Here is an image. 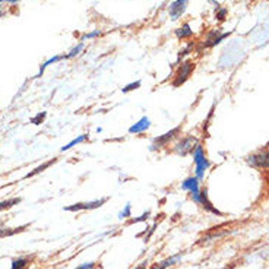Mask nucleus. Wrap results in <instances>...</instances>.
I'll use <instances>...</instances> for the list:
<instances>
[{
    "mask_svg": "<svg viewBox=\"0 0 269 269\" xmlns=\"http://www.w3.org/2000/svg\"><path fill=\"white\" fill-rule=\"evenodd\" d=\"M130 216H132V205L127 203V205L125 206V209L119 212V218H120V219H126V218H130Z\"/></svg>",
    "mask_w": 269,
    "mask_h": 269,
    "instance_id": "nucleus-20",
    "label": "nucleus"
},
{
    "mask_svg": "<svg viewBox=\"0 0 269 269\" xmlns=\"http://www.w3.org/2000/svg\"><path fill=\"white\" fill-rule=\"evenodd\" d=\"M227 14H228V12H227V9H225V8H218V6H216L215 17H216V19H218V21H221V22H222V21H225Z\"/></svg>",
    "mask_w": 269,
    "mask_h": 269,
    "instance_id": "nucleus-23",
    "label": "nucleus"
},
{
    "mask_svg": "<svg viewBox=\"0 0 269 269\" xmlns=\"http://www.w3.org/2000/svg\"><path fill=\"white\" fill-rule=\"evenodd\" d=\"M3 17V9H2V6H0V18Z\"/></svg>",
    "mask_w": 269,
    "mask_h": 269,
    "instance_id": "nucleus-28",
    "label": "nucleus"
},
{
    "mask_svg": "<svg viewBox=\"0 0 269 269\" xmlns=\"http://www.w3.org/2000/svg\"><path fill=\"white\" fill-rule=\"evenodd\" d=\"M180 187H181V190H186L190 195L199 193L200 192V181H199V179L196 176H189V177H186L181 181V186Z\"/></svg>",
    "mask_w": 269,
    "mask_h": 269,
    "instance_id": "nucleus-9",
    "label": "nucleus"
},
{
    "mask_svg": "<svg viewBox=\"0 0 269 269\" xmlns=\"http://www.w3.org/2000/svg\"><path fill=\"white\" fill-rule=\"evenodd\" d=\"M146 266H148V260H143V262H142L141 265H138L135 269H146Z\"/></svg>",
    "mask_w": 269,
    "mask_h": 269,
    "instance_id": "nucleus-27",
    "label": "nucleus"
},
{
    "mask_svg": "<svg viewBox=\"0 0 269 269\" xmlns=\"http://www.w3.org/2000/svg\"><path fill=\"white\" fill-rule=\"evenodd\" d=\"M21 202L19 197H12V199H8V200H2L0 202V211H5V209H9L15 205H18Z\"/></svg>",
    "mask_w": 269,
    "mask_h": 269,
    "instance_id": "nucleus-17",
    "label": "nucleus"
},
{
    "mask_svg": "<svg viewBox=\"0 0 269 269\" xmlns=\"http://www.w3.org/2000/svg\"><path fill=\"white\" fill-rule=\"evenodd\" d=\"M141 81H136V82H132V84H129V85H126L125 88H122V92L123 94H127V92H130V91H135V90H138V88H141Z\"/></svg>",
    "mask_w": 269,
    "mask_h": 269,
    "instance_id": "nucleus-22",
    "label": "nucleus"
},
{
    "mask_svg": "<svg viewBox=\"0 0 269 269\" xmlns=\"http://www.w3.org/2000/svg\"><path fill=\"white\" fill-rule=\"evenodd\" d=\"M266 146H269V143H268V145H266Z\"/></svg>",
    "mask_w": 269,
    "mask_h": 269,
    "instance_id": "nucleus-29",
    "label": "nucleus"
},
{
    "mask_svg": "<svg viewBox=\"0 0 269 269\" xmlns=\"http://www.w3.org/2000/svg\"><path fill=\"white\" fill-rule=\"evenodd\" d=\"M22 228H24V227H21V228H15V230H9V228H0V238H2V237H8V235H14V234H17V233H19Z\"/></svg>",
    "mask_w": 269,
    "mask_h": 269,
    "instance_id": "nucleus-21",
    "label": "nucleus"
},
{
    "mask_svg": "<svg viewBox=\"0 0 269 269\" xmlns=\"http://www.w3.org/2000/svg\"><path fill=\"white\" fill-rule=\"evenodd\" d=\"M107 200H108V197H101V199H95V200H91V202H79V203H73V205H71V206H66L65 211H68V212L91 211V209L101 208Z\"/></svg>",
    "mask_w": 269,
    "mask_h": 269,
    "instance_id": "nucleus-6",
    "label": "nucleus"
},
{
    "mask_svg": "<svg viewBox=\"0 0 269 269\" xmlns=\"http://www.w3.org/2000/svg\"><path fill=\"white\" fill-rule=\"evenodd\" d=\"M149 215H151V211H146V212H143L141 216H136V218H130L129 221H127V225H132V224H138V222H142V221H146L148 218H149Z\"/></svg>",
    "mask_w": 269,
    "mask_h": 269,
    "instance_id": "nucleus-18",
    "label": "nucleus"
},
{
    "mask_svg": "<svg viewBox=\"0 0 269 269\" xmlns=\"http://www.w3.org/2000/svg\"><path fill=\"white\" fill-rule=\"evenodd\" d=\"M230 33H221L219 30H212L206 34L205 40H203V46L211 49V47H215L216 44H219L225 37H228Z\"/></svg>",
    "mask_w": 269,
    "mask_h": 269,
    "instance_id": "nucleus-8",
    "label": "nucleus"
},
{
    "mask_svg": "<svg viewBox=\"0 0 269 269\" xmlns=\"http://www.w3.org/2000/svg\"><path fill=\"white\" fill-rule=\"evenodd\" d=\"M84 47H85V44H84V43H79L78 46H75V47H73L68 54H66V57H68V59H72V57L78 56V54L84 50Z\"/></svg>",
    "mask_w": 269,
    "mask_h": 269,
    "instance_id": "nucleus-19",
    "label": "nucleus"
},
{
    "mask_svg": "<svg viewBox=\"0 0 269 269\" xmlns=\"http://www.w3.org/2000/svg\"><path fill=\"white\" fill-rule=\"evenodd\" d=\"M90 139V136L87 135V133H84V135H79L78 138H75V139H72L69 143H66L65 146H62V152H65V151H69L71 148H73V146H76V145H79V143H84V142H87Z\"/></svg>",
    "mask_w": 269,
    "mask_h": 269,
    "instance_id": "nucleus-14",
    "label": "nucleus"
},
{
    "mask_svg": "<svg viewBox=\"0 0 269 269\" xmlns=\"http://www.w3.org/2000/svg\"><path fill=\"white\" fill-rule=\"evenodd\" d=\"M30 265V259L28 257H18L12 260V268L11 269H25Z\"/></svg>",
    "mask_w": 269,
    "mask_h": 269,
    "instance_id": "nucleus-15",
    "label": "nucleus"
},
{
    "mask_svg": "<svg viewBox=\"0 0 269 269\" xmlns=\"http://www.w3.org/2000/svg\"><path fill=\"white\" fill-rule=\"evenodd\" d=\"M56 162V160H50V161H47V162H44L43 165H40V167H37L34 171H31V173H28L27 176H25V179H30V177H34V176H37L38 173H41V171H44L46 168H49L50 165H53Z\"/></svg>",
    "mask_w": 269,
    "mask_h": 269,
    "instance_id": "nucleus-16",
    "label": "nucleus"
},
{
    "mask_svg": "<svg viewBox=\"0 0 269 269\" xmlns=\"http://www.w3.org/2000/svg\"><path fill=\"white\" fill-rule=\"evenodd\" d=\"M95 266H97V263H95V262H85V263H82V265L76 266L75 269H95Z\"/></svg>",
    "mask_w": 269,
    "mask_h": 269,
    "instance_id": "nucleus-25",
    "label": "nucleus"
},
{
    "mask_svg": "<svg viewBox=\"0 0 269 269\" xmlns=\"http://www.w3.org/2000/svg\"><path fill=\"white\" fill-rule=\"evenodd\" d=\"M187 6H189V0H174V2H171L168 5V15H170V18L173 21L180 19L184 15Z\"/></svg>",
    "mask_w": 269,
    "mask_h": 269,
    "instance_id": "nucleus-7",
    "label": "nucleus"
},
{
    "mask_svg": "<svg viewBox=\"0 0 269 269\" xmlns=\"http://www.w3.org/2000/svg\"><path fill=\"white\" fill-rule=\"evenodd\" d=\"M149 127H151V119L146 117V116H143V117H141L136 123H133V125L129 127L127 132H129L130 135H139V133L146 132Z\"/></svg>",
    "mask_w": 269,
    "mask_h": 269,
    "instance_id": "nucleus-10",
    "label": "nucleus"
},
{
    "mask_svg": "<svg viewBox=\"0 0 269 269\" xmlns=\"http://www.w3.org/2000/svg\"><path fill=\"white\" fill-rule=\"evenodd\" d=\"M199 205H202L205 211H208V212H211V214H215V215H218V216H222V212L218 211V209L212 205V202L209 200V197H208V190H206V189H200V200H199Z\"/></svg>",
    "mask_w": 269,
    "mask_h": 269,
    "instance_id": "nucleus-11",
    "label": "nucleus"
},
{
    "mask_svg": "<svg viewBox=\"0 0 269 269\" xmlns=\"http://www.w3.org/2000/svg\"><path fill=\"white\" fill-rule=\"evenodd\" d=\"M247 162L249 165H251L253 168L257 170H268L269 168V148L266 146L265 149L247 157Z\"/></svg>",
    "mask_w": 269,
    "mask_h": 269,
    "instance_id": "nucleus-5",
    "label": "nucleus"
},
{
    "mask_svg": "<svg viewBox=\"0 0 269 269\" xmlns=\"http://www.w3.org/2000/svg\"><path fill=\"white\" fill-rule=\"evenodd\" d=\"M21 0H0V3H11V5H15V3H19Z\"/></svg>",
    "mask_w": 269,
    "mask_h": 269,
    "instance_id": "nucleus-26",
    "label": "nucleus"
},
{
    "mask_svg": "<svg viewBox=\"0 0 269 269\" xmlns=\"http://www.w3.org/2000/svg\"><path fill=\"white\" fill-rule=\"evenodd\" d=\"M192 157H193V162H195V176L199 179V181H202L205 179L206 171L211 167V161L208 160L206 152L200 143L195 148V151L192 152Z\"/></svg>",
    "mask_w": 269,
    "mask_h": 269,
    "instance_id": "nucleus-1",
    "label": "nucleus"
},
{
    "mask_svg": "<svg viewBox=\"0 0 269 269\" xmlns=\"http://www.w3.org/2000/svg\"><path fill=\"white\" fill-rule=\"evenodd\" d=\"M195 69H196V63L195 62H192V60L181 62V65H179L176 72H174V76H173V81H171V87L179 88L183 84H186L190 79V76L193 75Z\"/></svg>",
    "mask_w": 269,
    "mask_h": 269,
    "instance_id": "nucleus-2",
    "label": "nucleus"
},
{
    "mask_svg": "<svg viewBox=\"0 0 269 269\" xmlns=\"http://www.w3.org/2000/svg\"><path fill=\"white\" fill-rule=\"evenodd\" d=\"M100 36H101V31H100V30H97V31H92V33H90V34H85V36H82V37H81V43H84V41H87V40L97 38V37H100Z\"/></svg>",
    "mask_w": 269,
    "mask_h": 269,
    "instance_id": "nucleus-24",
    "label": "nucleus"
},
{
    "mask_svg": "<svg viewBox=\"0 0 269 269\" xmlns=\"http://www.w3.org/2000/svg\"><path fill=\"white\" fill-rule=\"evenodd\" d=\"M180 259H181V253L174 254V256H170V257H167V259H164V260H161V262H157V263H154L149 269H167V268L176 265Z\"/></svg>",
    "mask_w": 269,
    "mask_h": 269,
    "instance_id": "nucleus-12",
    "label": "nucleus"
},
{
    "mask_svg": "<svg viewBox=\"0 0 269 269\" xmlns=\"http://www.w3.org/2000/svg\"><path fill=\"white\" fill-rule=\"evenodd\" d=\"M180 135H181V126H177V127H174V129L165 132L164 135H160V136L154 138V141H152L151 145H149V151L155 152V151H160V149L168 146V145H170L174 139H177Z\"/></svg>",
    "mask_w": 269,
    "mask_h": 269,
    "instance_id": "nucleus-3",
    "label": "nucleus"
},
{
    "mask_svg": "<svg viewBox=\"0 0 269 269\" xmlns=\"http://www.w3.org/2000/svg\"><path fill=\"white\" fill-rule=\"evenodd\" d=\"M199 145V139L193 135H187V136H183L180 138L174 146H173V152L179 157H186L189 154H192L195 151V148Z\"/></svg>",
    "mask_w": 269,
    "mask_h": 269,
    "instance_id": "nucleus-4",
    "label": "nucleus"
},
{
    "mask_svg": "<svg viewBox=\"0 0 269 269\" xmlns=\"http://www.w3.org/2000/svg\"><path fill=\"white\" fill-rule=\"evenodd\" d=\"M174 34H176L177 40H187V38L193 37V30H192L190 24L186 22V24H183L181 27H179V28L176 30Z\"/></svg>",
    "mask_w": 269,
    "mask_h": 269,
    "instance_id": "nucleus-13",
    "label": "nucleus"
}]
</instances>
